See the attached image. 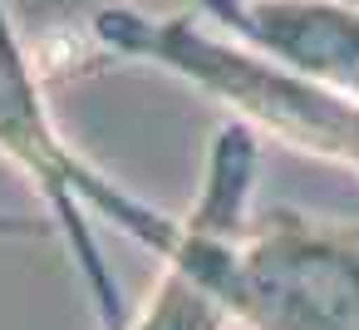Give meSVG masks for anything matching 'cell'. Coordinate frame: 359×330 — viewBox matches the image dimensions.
Instances as JSON below:
<instances>
[{
	"label": "cell",
	"instance_id": "obj_1",
	"mask_svg": "<svg viewBox=\"0 0 359 330\" xmlns=\"http://www.w3.org/2000/svg\"><path fill=\"white\" fill-rule=\"evenodd\" d=\"M94 40L123 60H143L222 99L256 133L359 173V94L305 79L241 40H217L192 15L153 20L128 6H109L94 15Z\"/></svg>",
	"mask_w": 359,
	"mask_h": 330
},
{
	"label": "cell",
	"instance_id": "obj_2",
	"mask_svg": "<svg viewBox=\"0 0 359 330\" xmlns=\"http://www.w3.org/2000/svg\"><path fill=\"white\" fill-rule=\"evenodd\" d=\"M226 301L246 330H359V222L271 207L236 242Z\"/></svg>",
	"mask_w": 359,
	"mask_h": 330
},
{
	"label": "cell",
	"instance_id": "obj_3",
	"mask_svg": "<svg viewBox=\"0 0 359 330\" xmlns=\"http://www.w3.org/2000/svg\"><path fill=\"white\" fill-rule=\"evenodd\" d=\"M256 128L231 119L212 138L202 197L187 212L177 242L163 261V276L153 286V301L138 320L123 330H226L231 325V301H226V276L236 242L246 232V202H251V178H256Z\"/></svg>",
	"mask_w": 359,
	"mask_h": 330
},
{
	"label": "cell",
	"instance_id": "obj_4",
	"mask_svg": "<svg viewBox=\"0 0 359 330\" xmlns=\"http://www.w3.org/2000/svg\"><path fill=\"white\" fill-rule=\"evenodd\" d=\"M30 232H40L35 222H15V217H0V237H30Z\"/></svg>",
	"mask_w": 359,
	"mask_h": 330
},
{
	"label": "cell",
	"instance_id": "obj_5",
	"mask_svg": "<svg viewBox=\"0 0 359 330\" xmlns=\"http://www.w3.org/2000/svg\"><path fill=\"white\" fill-rule=\"evenodd\" d=\"M330 6H349V11H359V0H330Z\"/></svg>",
	"mask_w": 359,
	"mask_h": 330
}]
</instances>
